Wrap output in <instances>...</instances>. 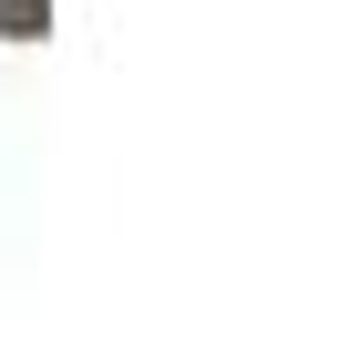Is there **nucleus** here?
Returning <instances> with one entry per match:
<instances>
[]
</instances>
